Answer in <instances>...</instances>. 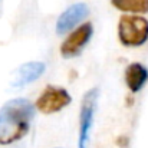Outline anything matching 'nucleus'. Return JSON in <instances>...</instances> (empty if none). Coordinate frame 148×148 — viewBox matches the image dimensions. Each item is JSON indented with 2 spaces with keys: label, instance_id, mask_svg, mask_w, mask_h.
I'll return each instance as SVG.
<instances>
[{
  "label": "nucleus",
  "instance_id": "5",
  "mask_svg": "<svg viewBox=\"0 0 148 148\" xmlns=\"http://www.w3.org/2000/svg\"><path fill=\"white\" fill-rule=\"evenodd\" d=\"M94 27L91 23H85L82 26H79L76 30H73L66 40L62 43L60 46V53L63 58L69 59V58H75L81 53V50L86 46V43L89 42L91 36H92Z\"/></svg>",
  "mask_w": 148,
  "mask_h": 148
},
{
  "label": "nucleus",
  "instance_id": "4",
  "mask_svg": "<svg viewBox=\"0 0 148 148\" xmlns=\"http://www.w3.org/2000/svg\"><path fill=\"white\" fill-rule=\"evenodd\" d=\"M71 95L59 86H48L36 101V108L42 114H55L71 103Z\"/></svg>",
  "mask_w": 148,
  "mask_h": 148
},
{
  "label": "nucleus",
  "instance_id": "3",
  "mask_svg": "<svg viewBox=\"0 0 148 148\" xmlns=\"http://www.w3.org/2000/svg\"><path fill=\"white\" fill-rule=\"evenodd\" d=\"M98 97L99 91L97 88H94V89L88 91L82 99L78 148H88V145H89L91 130L94 125V116H95V109H97V103H98Z\"/></svg>",
  "mask_w": 148,
  "mask_h": 148
},
{
  "label": "nucleus",
  "instance_id": "9",
  "mask_svg": "<svg viewBox=\"0 0 148 148\" xmlns=\"http://www.w3.org/2000/svg\"><path fill=\"white\" fill-rule=\"evenodd\" d=\"M112 6L122 12L130 13H147L148 0H111Z\"/></svg>",
  "mask_w": 148,
  "mask_h": 148
},
{
  "label": "nucleus",
  "instance_id": "1",
  "mask_svg": "<svg viewBox=\"0 0 148 148\" xmlns=\"http://www.w3.org/2000/svg\"><path fill=\"white\" fill-rule=\"evenodd\" d=\"M35 108L25 98L6 102L0 109V144L9 145L22 140L33 121Z\"/></svg>",
  "mask_w": 148,
  "mask_h": 148
},
{
  "label": "nucleus",
  "instance_id": "7",
  "mask_svg": "<svg viewBox=\"0 0 148 148\" xmlns=\"http://www.w3.org/2000/svg\"><path fill=\"white\" fill-rule=\"evenodd\" d=\"M45 69H46V66H45L43 62H27V63H23L22 66H19L16 69L13 81H12V86L22 88V86L36 81L38 78L42 76Z\"/></svg>",
  "mask_w": 148,
  "mask_h": 148
},
{
  "label": "nucleus",
  "instance_id": "2",
  "mask_svg": "<svg viewBox=\"0 0 148 148\" xmlns=\"http://www.w3.org/2000/svg\"><path fill=\"white\" fill-rule=\"evenodd\" d=\"M118 38L125 46L144 45L148 40V20L141 16H122L118 23Z\"/></svg>",
  "mask_w": 148,
  "mask_h": 148
},
{
  "label": "nucleus",
  "instance_id": "8",
  "mask_svg": "<svg viewBox=\"0 0 148 148\" xmlns=\"http://www.w3.org/2000/svg\"><path fill=\"white\" fill-rule=\"evenodd\" d=\"M148 81V69L141 63H131L125 71V84L131 92H138Z\"/></svg>",
  "mask_w": 148,
  "mask_h": 148
},
{
  "label": "nucleus",
  "instance_id": "6",
  "mask_svg": "<svg viewBox=\"0 0 148 148\" xmlns=\"http://www.w3.org/2000/svg\"><path fill=\"white\" fill-rule=\"evenodd\" d=\"M89 13V9L85 3H75L71 7H68L58 19L56 22V32L59 35H63L73 29L82 19H85Z\"/></svg>",
  "mask_w": 148,
  "mask_h": 148
}]
</instances>
